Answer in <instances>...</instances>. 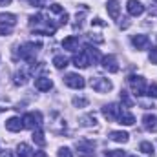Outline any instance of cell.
Returning <instances> with one entry per match:
<instances>
[{"label": "cell", "mask_w": 157, "mask_h": 157, "mask_svg": "<svg viewBox=\"0 0 157 157\" xmlns=\"http://www.w3.org/2000/svg\"><path fill=\"white\" fill-rule=\"evenodd\" d=\"M139 150H141L143 154H146V155H154V144L148 143V141H143L141 146H139Z\"/></svg>", "instance_id": "obj_26"}, {"label": "cell", "mask_w": 157, "mask_h": 157, "mask_svg": "<svg viewBox=\"0 0 157 157\" xmlns=\"http://www.w3.org/2000/svg\"><path fill=\"white\" fill-rule=\"evenodd\" d=\"M35 157H48V154H46V152H37Z\"/></svg>", "instance_id": "obj_40"}, {"label": "cell", "mask_w": 157, "mask_h": 157, "mask_svg": "<svg viewBox=\"0 0 157 157\" xmlns=\"http://www.w3.org/2000/svg\"><path fill=\"white\" fill-rule=\"evenodd\" d=\"M91 26H106V22H104L102 18H99V17H97V18H93V20H91Z\"/></svg>", "instance_id": "obj_37"}, {"label": "cell", "mask_w": 157, "mask_h": 157, "mask_svg": "<svg viewBox=\"0 0 157 157\" xmlns=\"http://www.w3.org/2000/svg\"><path fill=\"white\" fill-rule=\"evenodd\" d=\"M40 122H42V115H40V112H35V113H26V115L22 117V124H24V128H29V130L39 128Z\"/></svg>", "instance_id": "obj_7"}, {"label": "cell", "mask_w": 157, "mask_h": 157, "mask_svg": "<svg viewBox=\"0 0 157 157\" xmlns=\"http://www.w3.org/2000/svg\"><path fill=\"white\" fill-rule=\"evenodd\" d=\"M102 68H104L106 71H110V73H117L119 64H117L115 55H106V57H102Z\"/></svg>", "instance_id": "obj_8"}, {"label": "cell", "mask_w": 157, "mask_h": 157, "mask_svg": "<svg viewBox=\"0 0 157 157\" xmlns=\"http://www.w3.org/2000/svg\"><path fill=\"white\" fill-rule=\"evenodd\" d=\"M143 126H144V130H148V132H157V117L146 113V115L143 117Z\"/></svg>", "instance_id": "obj_13"}, {"label": "cell", "mask_w": 157, "mask_h": 157, "mask_svg": "<svg viewBox=\"0 0 157 157\" xmlns=\"http://www.w3.org/2000/svg\"><path fill=\"white\" fill-rule=\"evenodd\" d=\"M84 51L88 53V57L91 59V62H97V60H101V53H99V49L95 48V46H84Z\"/></svg>", "instance_id": "obj_19"}, {"label": "cell", "mask_w": 157, "mask_h": 157, "mask_svg": "<svg viewBox=\"0 0 157 157\" xmlns=\"http://www.w3.org/2000/svg\"><path fill=\"white\" fill-rule=\"evenodd\" d=\"M0 157H18V154H17V152H13V150H6V152H2V154H0Z\"/></svg>", "instance_id": "obj_35"}, {"label": "cell", "mask_w": 157, "mask_h": 157, "mask_svg": "<svg viewBox=\"0 0 157 157\" xmlns=\"http://www.w3.org/2000/svg\"><path fill=\"white\" fill-rule=\"evenodd\" d=\"M106 157H126V152L122 150H106Z\"/></svg>", "instance_id": "obj_28"}, {"label": "cell", "mask_w": 157, "mask_h": 157, "mask_svg": "<svg viewBox=\"0 0 157 157\" xmlns=\"http://www.w3.org/2000/svg\"><path fill=\"white\" fill-rule=\"evenodd\" d=\"M106 11H108L110 18L117 20V18H119V13H121V4H119L117 0H108V4H106Z\"/></svg>", "instance_id": "obj_12"}, {"label": "cell", "mask_w": 157, "mask_h": 157, "mask_svg": "<svg viewBox=\"0 0 157 157\" xmlns=\"http://www.w3.org/2000/svg\"><path fill=\"white\" fill-rule=\"evenodd\" d=\"M90 86H91V88H93L97 93H108V91H112V88H113V84H112L108 78H104V77H95V78H91Z\"/></svg>", "instance_id": "obj_3"}, {"label": "cell", "mask_w": 157, "mask_h": 157, "mask_svg": "<svg viewBox=\"0 0 157 157\" xmlns=\"http://www.w3.org/2000/svg\"><path fill=\"white\" fill-rule=\"evenodd\" d=\"M40 49V44L37 42H28V44H24L22 48H20V57L24 59V60H33L35 59V55H37V51Z\"/></svg>", "instance_id": "obj_4"}, {"label": "cell", "mask_w": 157, "mask_h": 157, "mask_svg": "<svg viewBox=\"0 0 157 157\" xmlns=\"http://www.w3.org/2000/svg\"><path fill=\"white\" fill-rule=\"evenodd\" d=\"M68 20H70V15H68V13H62V17H60V24L64 26V24H68Z\"/></svg>", "instance_id": "obj_39"}, {"label": "cell", "mask_w": 157, "mask_h": 157, "mask_svg": "<svg viewBox=\"0 0 157 157\" xmlns=\"http://www.w3.org/2000/svg\"><path fill=\"white\" fill-rule=\"evenodd\" d=\"M11 4V0H0V6H9Z\"/></svg>", "instance_id": "obj_41"}, {"label": "cell", "mask_w": 157, "mask_h": 157, "mask_svg": "<svg viewBox=\"0 0 157 157\" xmlns=\"http://www.w3.org/2000/svg\"><path fill=\"white\" fill-rule=\"evenodd\" d=\"M28 80H29L28 70H18V71L15 73V84H17V86H24V84H28Z\"/></svg>", "instance_id": "obj_18"}, {"label": "cell", "mask_w": 157, "mask_h": 157, "mask_svg": "<svg viewBox=\"0 0 157 157\" xmlns=\"http://www.w3.org/2000/svg\"><path fill=\"white\" fill-rule=\"evenodd\" d=\"M17 154H18V157H35V152H33L31 146L26 144V143H20V144L17 146Z\"/></svg>", "instance_id": "obj_17"}, {"label": "cell", "mask_w": 157, "mask_h": 157, "mask_svg": "<svg viewBox=\"0 0 157 157\" xmlns=\"http://www.w3.org/2000/svg\"><path fill=\"white\" fill-rule=\"evenodd\" d=\"M90 40H93V42H97V44H102V42H104L102 37H97V35H90Z\"/></svg>", "instance_id": "obj_38"}, {"label": "cell", "mask_w": 157, "mask_h": 157, "mask_svg": "<svg viewBox=\"0 0 157 157\" xmlns=\"http://www.w3.org/2000/svg\"><path fill=\"white\" fill-rule=\"evenodd\" d=\"M122 112H124V110H122L119 104H115V102L106 104V106L102 108V115L108 119V121H119V117H121Z\"/></svg>", "instance_id": "obj_6"}, {"label": "cell", "mask_w": 157, "mask_h": 157, "mask_svg": "<svg viewBox=\"0 0 157 157\" xmlns=\"http://www.w3.org/2000/svg\"><path fill=\"white\" fill-rule=\"evenodd\" d=\"M121 102H122L126 108H132V106H133V101L128 97V91H124V90L121 91Z\"/></svg>", "instance_id": "obj_27"}, {"label": "cell", "mask_w": 157, "mask_h": 157, "mask_svg": "<svg viewBox=\"0 0 157 157\" xmlns=\"http://www.w3.org/2000/svg\"><path fill=\"white\" fill-rule=\"evenodd\" d=\"M35 88L40 91H49L53 88V80L49 77H37L35 78Z\"/></svg>", "instance_id": "obj_11"}, {"label": "cell", "mask_w": 157, "mask_h": 157, "mask_svg": "<svg viewBox=\"0 0 157 157\" xmlns=\"http://www.w3.org/2000/svg\"><path fill=\"white\" fill-rule=\"evenodd\" d=\"M59 157H73V155H71V150L64 146V148H60V150H59Z\"/></svg>", "instance_id": "obj_33"}, {"label": "cell", "mask_w": 157, "mask_h": 157, "mask_svg": "<svg viewBox=\"0 0 157 157\" xmlns=\"http://www.w3.org/2000/svg\"><path fill=\"white\" fill-rule=\"evenodd\" d=\"M31 6H37V7H44L46 6V0H29Z\"/></svg>", "instance_id": "obj_36"}, {"label": "cell", "mask_w": 157, "mask_h": 157, "mask_svg": "<svg viewBox=\"0 0 157 157\" xmlns=\"http://www.w3.org/2000/svg\"><path fill=\"white\" fill-rule=\"evenodd\" d=\"M132 44H133L137 49H146L148 44H150V39H148V35H133Z\"/></svg>", "instance_id": "obj_14"}, {"label": "cell", "mask_w": 157, "mask_h": 157, "mask_svg": "<svg viewBox=\"0 0 157 157\" xmlns=\"http://www.w3.org/2000/svg\"><path fill=\"white\" fill-rule=\"evenodd\" d=\"M64 84L68 88H73V90H82L86 86V80H84L82 75H78V73H68L64 77Z\"/></svg>", "instance_id": "obj_5"}, {"label": "cell", "mask_w": 157, "mask_h": 157, "mask_svg": "<svg viewBox=\"0 0 157 157\" xmlns=\"http://www.w3.org/2000/svg\"><path fill=\"white\" fill-rule=\"evenodd\" d=\"M150 62L152 64H157V46H154L150 49Z\"/></svg>", "instance_id": "obj_32"}, {"label": "cell", "mask_w": 157, "mask_h": 157, "mask_svg": "<svg viewBox=\"0 0 157 157\" xmlns=\"http://www.w3.org/2000/svg\"><path fill=\"white\" fill-rule=\"evenodd\" d=\"M154 2H155V4H157V0H154Z\"/></svg>", "instance_id": "obj_42"}, {"label": "cell", "mask_w": 157, "mask_h": 157, "mask_svg": "<svg viewBox=\"0 0 157 157\" xmlns=\"http://www.w3.org/2000/svg\"><path fill=\"white\" fill-rule=\"evenodd\" d=\"M0 22L7 24V26H15L17 24V17L11 15V13H0Z\"/></svg>", "instance_id": "obj_23"}, {"label": "cell", "mask_w": 157, "mask_h": 157, "mask_svg": "<svg viewBox=\"0 0 157 157\" xmlns=\"http://www.w3.org/2000/svg\"><path fill=\"white\" fill-rule=\"evenodd\" d=\"M90 64H91V59L88 57L86 51H80L73 57V66H77V68H88Z\"/></svg>", "instance_id": "obj_10"}, {"label": "cell", "mask_w": 157, "mask_h": 157, "mask_svg": "<svg viewBox=\"0 0 157 157\" xmlns=\"http://www.w3.org/2000/svg\"><path fill=\"white\" fill-rule=\"evenodd\" d=\"M31 139H33V143H35V144H39V146H46V139H44V133H42V130H39V128L33 132Z\"/></svg>", "instance_id": "obj_25"}, {"label": "cell", "mask_w": 157, "mask_h": 157, "mask_svg": "<svg viewBox=\"0 0 157 157\" xmlns=\"http://www.w3.org/2000/svg\"><path fill=\"white\" fill-rule=\"evenodd\" d=\"M80 126H95L97 124V117L93 115V113H88V115H84V117H80Z\"/></svg>", "instance_id": "obj_24"}, {"label": "cell", "mask_w": 157, "mask_h": 157, "mask_svg": "<svg viewBox=\"0 0 157 157\" xmlns=\"http://www.w3.org/2000/svg\"><path fill=\"white\" fill-rule=\"evenodd\" d=\"M126 9H128V13H130L132 17H141V15L144 13V6H143L139 0H128Z\"/></svg>", "instance_id": "obj_9"}, {"label": "cell", "mask_w": 157, "mask_h": 157, "mask_svg": "<svg viewBox=\"0 0 157 157\" xmlns=\"http://www.w3.org/2000/svg\"><path fill=\"white\" fill-rule=\"evenodd\" d=\"M53 64H55L57 70H64V68L68 66V59H66L64 55H55V57H53Z\"/></svg>", "instance_id": "obj_22"}, {"label": "cell", "mask_w": 157, "mask_h": 157, "mask_svg": "<svg viewBox=\"0 0 157 157\" xmlns=\"http://www.w3.org/2000/svg\"><path fill=\"white\" fill-rule=\"evenodd\" d=\"M6 128L9 130V132H20L22 128H24V124H22V121L18 117H11L6 121Z\"/></svg>", "instance_id": "obj_16"}, {"label": "cell", "mask_w": 157, "mask_h": 157, "mask_svg": "<svg viewBox=\"0 0 157 157\" xmlns=\"http://www.w3.org/2000/svg\"><path fill=\"white\" fill-rule=\"evenodd\" d=\"M73 106H75V108H84V106H88V101L82 99V97H75V99H73Z\"/></svg>", "instance_id": "obj_29"}, {"label": "cell", "mask_w": 157, "mask_h": 157, "mask_svg": "<svg viewBox=\"0 0 157 157\" xmlns=\"http://www.w3.org/2000/svg\"><path fill=\"white\" fill-rule=\"evenodd\" d=\"M128 84H130L133 95H137V97L146 95L148 86H146V78L144 77H141V75H130V77H128Z\"/></svg>", "instance_id": "obj_1"}, {"label": "cell", "mask_w": 157, "mask_h": 157, "mask_svg": "<svg viewBox=\"0 0 157 157\" xmlns=\"http://www.w3.org/2000/svg\"><path fill=\"white\" fill-rule=\"evenodd\" d=\"M119 122H121V124H124V126H132V124H135V117H133L130 112H126V110H124V112L121 113V117H119Z\"/></svg>", "instance_id": "obj_21"}, {"label": "cell", "mask_w": 157, "mask_h": 157, "mask_svg": "<svg viewBox=\"0 0 157 157\" xmlns=\"http://www.w3.org/2000/svg\"><path fill=\"white\" fill-rule=\"evenodd\" d=\"M62 48L68 49V51H77L78 49V37L71 35V37H66L62 40Z\"/></svg>", "instance_id": "obj_15"}, {"label": "cell", "mask_w": 157, "mask_h": 157, "mask_svg": "<svg viewBox=\"0 0 157 157\" xmlns=\"http://www.w3.org/2000/svg\"><path fill=\"white\" fill-rule=\"evenodd\" d=\"M110 139L115 141V143H128L130 135L126 132H110Z\"/></svg>", "instance_id": "obj_20"}, {"label": "cell", "mask_w": 157, "mask_h": 157, "mask_svg": "<svg viewBox=\"0 0 157 157\" xmlns=\"http://www.w3.org/2000/svg\"><path fill=\"white\" fill-rule=\"evenodd\" d=\"M49 9H51L53 13H59V15H62V13H64V7H62L60 4H51V6H49Z\"/></svg>", "instance_id": "obj_31"}, {"label": "cell", "mask_w": 157, "mask_h": 157, "mask_svg": "<svg viewBox=\"0 0 157 157\" xmlns=\"http://www.w3.org/2000/svg\"><path fill=\"white\" fill-rule=\"evenodd\" d=\"M77 154L78 157H95V143L90 139L77 141Z\"/></svg>", "instance_id": "obj_2"}, {"label": "cell", "mask_w": 157, "mask_h": 157, "mask_svg": "<svg viewBox=\"0 0 157 157\" xmlns=\"http://www.w3.org/2000/svg\"><path fill=\"white\" fill-rule=\"evenodd\" d=\"M11 33V26H0V37H6Z\"/></svg>", "instance_id": "obj_34"}, {"label": "cell", "mask_w": 157, "mask_h": 157, "mask_svg": "<svg viewBox=\"0 0 157 157\" xmlns=\"http://www.w3.org/2000/svg\"><path fill=\"white\" fill-rule=\"evenodd\" d=\"M146 95H150V97L157 99V84H152V86H148V90H146Z\"/></svg>", "instance_id": "obj_30"}]
</instances>
